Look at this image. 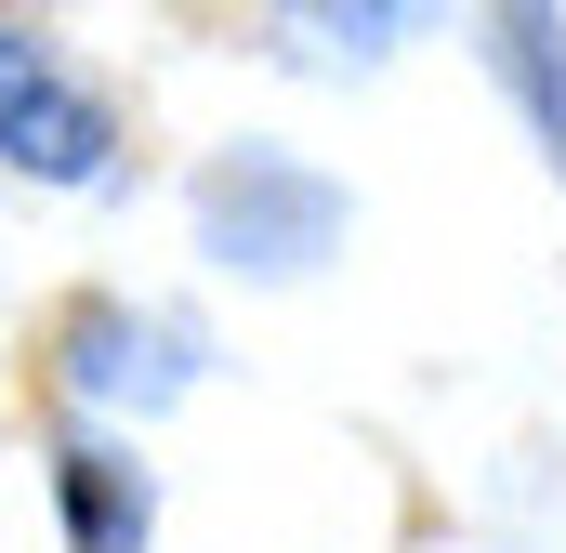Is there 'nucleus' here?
Segmentation results:
<instances>
[{
  "mask_svg": "<svg viewBox=\"0 0 566 553\" xmlns=\"http://www.w3.org/2000/svg\"><path fill=\"white\" fill-rule=\"evenodd\" d=\"M198 238L224 251L238 276H303L329 238H343V185L290 145H224L198 171Z\"/></svg>",
  "mask_w": 566,
  "mask_h": 553,
  "instance_id": "1",
  "label": "nucleus"
},
{
  "mask_svg": "<svg viewBox=\"0 0 566 553\" xmlns=\"http://www.w3.org/2000/svg\"><path fill=\"white\" fill-rule=\"evenodd\" d=\"M0 158L40 185H93L119 158V106L93 80H66L53 40H27V27H0Z\"/></svg>",
  "mask_w": 566,
  "mask_h": 553,
  "instance_id": "2",
  "label": "nucleus"
},
{
  "mask_svg": "<svg viewBox=\"0 0 566 553\" xmlns=\"http://www.w3.org/2000/svg\"><path fill=\"white\" fill-rule=\"evenodd\" d=\"M66 383L93 396V409H158V396H185L198 383V330L185 316H158V303H80L66 316Z\"/></svg>",
  "mask_w": 566,
  "mask_h": 553,
  "instance_id": "3",
  "label": "nucleus"
},
{
  "mask_svg": "<svg viewBox=\"0 0 566 553\" xmlns=\"http://www.w3.org/2000/svg\"><path fill=\"white\" fill-rule=\"evenodd\" d=\"M53 488H66V528H80V553H145V528H158V488H145L133 448L66 435V448H53Z\"/></svg>",
  "mask_w": 566,
  "mask_h": 553,
  "instance_id": "4",
  "label": "nucleus"
},
{
  "mask_svg": "<svg viewBox=\"0 0 566 553\" xmlns=\"http://www.w3.org/2000/svg\"><path fill=\"white\" fill-rule=\"evenodd\" d=\"M488 66L514 80V106L541 119V145H554V171H566V27L554 13H488Z\"/></svg>",
  "mask_w": 566,
  "mask_h": 553,
  "instance_id": "5",
  "label": "nucleus"
}]
</instances>
